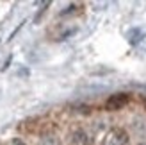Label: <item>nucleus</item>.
<instances>
[{"instance_id": "1", "label": "nucleus", "mask_w": 146, "mask_h": 145, "mask_svg": "<svg viewBox=\"0 0 146 145\" xmlns=\"http://www.w3.org/2000/svg\"><path fill=\"white\" fill-rule=\"evenodd\" d=\"M130 136L125 129L121 127H112L105 133L104 140H102V145H128Z\"/></svg>"}, {"instance_id": "8", "label": "nucleus", "mask_w": 146, "mask_h": 145, "mask_svg": "<svg viewBox=\"0 0 146 145\" xmlns=\"http://www.w3.org/2000/svg\"><path fill=\"white\" fill-rule=\"evenodd\" d=\"M137 145H146V142H143V143H137Z\"/></svg>"}, {"instance_id": "3", "label": "nucleus", "mask_w": 146, "mask_h": 145, "mask_svg": "<svg viewBox=\"0 0 146 145\" xmlns=\"http://www.w3.org/2000/svg\"><path fill=\"white\" fill-rule=\"evenodd\" d=\"M93 138L86 129H75L70 134V145H91Z\"/></svg>"}, {"instance_id": "7", "label": "nucleus", "mask_w": 146, "mask_h": 145, "mask_svg": "<svg viewBox=\"0 0 146 145\" xmlns=\"http://www.w3.org/2000/svg\"><path fill=\"white\" fill-rule=\"evenodd\" d=\"M143 104H144V107H146V99H144V100H143Z\"/></svg>"}, {"instance_id": "6", "label": "nucleus", "mask_w": 146, "mask_h": 145, "mask_svg": "<svg viewBox=\"0 0 146 145\" xmlns=\"http://www.w3.org/2000/svg\"><path fill=\"white\" fill-rule=\"evenodd\" d=\"M7 145H27L23 140H21V138H13L9 143H7Z\"/></svg>"}, {"instance_id": "4", "label": "nucleus", "mask_w": 146, "mask_h": 145, "mask_svg": "<svg viewBox=\"0 0 146 145\" xmlns=\"http://www.w3.org/2000/svg\"><path fill=\"white\" fill-rule=\"evenodd\" d=\"M130 129H132V133L137 138H146V118H143V117L134 118L132 124H130Z\"/></svg>"}, {"instance_id": "5", "label": "nucleus", "mask_w": 146, "mask_h": 145, "mask_svg": "<svg viewBox=\"0 0 146 145\" xmlns=\"http://www.w3.org/2000/svg\"><path fill=\"white\" fill-rule=\"evenodd\" d=\"M38 145H61V138H59V134H57V133L46 131V133H43L39 136Z\"/></svg>"}, {"instance_id": "2", "label": "nucleus", "mask_w": 146, "mask_h": 145, "mask_svg": "<svg viewBox=\"0 0 146 145\" xmlns=\"http://www.w3.org/2000/svg\"><path fill=\"white\" fill-rule=\"evenodd\" d=\"M128 100H130L128 93H123V91L112 93V95L105 100V109L107 111H119V109H123V107L128 104Z\"/></svg>"}]
</instances>
